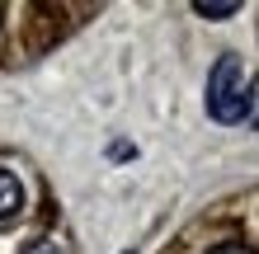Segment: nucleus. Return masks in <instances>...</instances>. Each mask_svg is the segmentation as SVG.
<instances>
[{
  "label": "nucleus",
  "instance_id": "7ed1b4c3",
  "mask_svg": "<svg viewBox=\"0 0 259 254\" xmlns=\"http://www.w3.org/2000/svg\"><path fill=\"white\" fill-rule=\"evenodd\" d=\"M193 10H198V14H207V19H226V14H236L240 5H236V0H222V5H207V0H198Z\"/></svg>",
  "mask_w": 259,
  "mask_h": 254
},
{
  "label": "nucleus",
  "instance_id": "f03ea898",
  "mask_svg": "<svg viewBox=\"0 0 259 254\" xmlns=\"http://www.w3.org/2000/svg\"><path fill=\"white\" fill-rule=\"evenodd\" d=\"M19 207H24V184L0 165V217H14Z\"/></svg>",
  "mask_w": 259,
  "mask_h": 254
},
{
  "label": "nucleus",
  "instance_id": "f257e3e1",
  "mask_svg": "<svg viewBox=\"0 0 259 254\" xmlns=\"http://www.w3.org/2000/svg\"><path fill=\"white\" fill-rule=\"evenodd\" d=\"M250 109V89H245V76H240V62L236 57H217L207 76V113L217 123H240Z\"/></svg>",
  "mask_w": 259,
  "mask_h": 254
},
{
  "label": "nucleus",
  "instance_id": "20e7f679",
  "mask_svg": "<svg viewBox=\"0 0 259 254\" xmlns=\"http://www.w3.org/2000/svg\"><path fill=\"white\" fill-rule=\"evenodd\" d=\"M24 254H66V245H62V240H33Z\"/></svg>",
  "mask_w": 259,
  "mask_h": 254
},
{
  "label": "nucleus",
  "instance_id": "39448f33",
  "mask_svg": "<svg viewBox=\"0 0 259 254\" xmlns=\"http://www.w3.org/2000/svg\"><path fill=\"white\" fill-rule=\"evenodd\" d=\"M245 118H250V127H259V76L250 85V109H245Z\"/></svg>",
  "mask_w": 259,
  "mask_h": 254
},
{
  "label": "nucleus",
  "instance_id": "423d86ee",
  "mask_svg": "<svg viewBox=\"0 0 259 254\" xmlns=\"http://www.w3.org/2000/svg\"><path fill=\"white\" fill-rule=\"evenodd\" d=\"M212 254H254V249H245V245H217Z\"/></svg>",
  "mask_w": 259,
  "mask_h": 254
}]
</instances>
